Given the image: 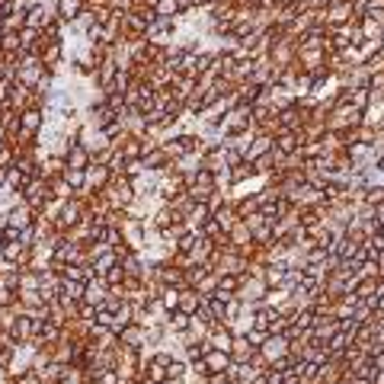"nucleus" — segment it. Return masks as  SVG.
Returning <instances> with one entry per match:
<instances>
[{"label": "nucleus", "instance_id": "nucleus-4", "mask_svg": "<svg viewBox=\"0 0 384 384\" xmlns=\"http://www.w3.org/2000/svg\"><path fill=\"white\" fill-rule=\"evenodd\" d=\"M186 378H189V362L173 355V362L166 365V381H170V384H183Z\"/></svg>", "mask_w": 384, "mask_h": 384}, {"label": "nucleus", "instance_id": "nucleus-9", "mask_svg": "<svg viewBox=\"0 0 384 384\" xmlns=\"http://www.w3.org/2000/svg\"><path fill=\"white\" fill-rule=\"evenodd\" d=\"M208 384H231V378H227V375H211Z\"/></svg>", "mask_w": 384, "mask_h": 384}, {"label": "nucleus", "instance_id": "nucleus-1", "mask_svg": "<svg viewBox=\"0 0 384 384\" xmlns=\"http://www.w3.org/2000/svg\"><path fill=\"white\" fill-rule=\"evenodd\" d=\"M234 340H237V336L231 333V327H227V323H214V327L208 330V343H211V349L231 352V349H234Z\"/></svg>", "mask_w": 384, "mask_h": 384}, {"label": "nucleus", "instance_id": "nucleus-7", "mask_svg": "<svg viewBox=\"0 0 384 384\" xmlns=\"http://www.w3.org/2000/svg\"><path fill=\"white\" fill-rule=\"evenodd\" d=\"M10 384H45V381L35 375V371H22V375H13V378H10Z\"/></svg>", "mask_w": 384, "mask_h": 384}, {"label": "nucleus", "instance_id": "nucleus-5", "mask_svg": "<svg viewBox=\"0 0 384 384\" xmlns=\"http://www.w3.org/2000/svg\"><path fill=\"white\" fill-rule=\"evenodd\" d=\"M61 176H64V183L70 186V192L87 189V170H70V166H67V170H64Z\"/></svg>", "mask_w": 384, "mask_h": 384}, {"label": "nucleus", "instance_id": "nucleus-3", "mask_svg": "<svg viewBox=\"0 0 384 384\" xmlns=\"http://www.w3.org/2000/svg\"><path fill=\"white\" fill-rule=\"evenodd\" d=\"M205 365H208L211 375H227V371H231V365H234V358H231V352L211 349V352L205 355Z\"/></svg>", "mask_w": 384, "mask_h": 384}, {"label": "nucleus", "instance_id": "nucleus-8", "mask_svg": "<svg viewBox=\"0 0 384 384\" xmlns=\"http://www.w3.org/2000/svg\"><path fill=\"white\" fill-rule=\"evenodd\" d=\"M381 199H384V189H378V186L368 189V202H381Z\"/></svg>", "mask_w": 384, "mask_h": 384}, {"label": "nucleus", "instance_id": "nucleus-6", "mask_svg": "<svg viewBox=\"0 0 384 384\" xmlns=\"http://www.w3.org/2000/svg\"><path fill=\"white\" fill-rule=\"evenodd\" d=\"M179 0H157V4H154V13H157V19H173L176 13H179Z\"/></svg>", "mask_w": 384, "mask_h": 384}, {"label": "nucleus", "instance_id": "nucleus-2", "mask_svg": "<svg viewBox=\"0 0 384 384\" xmlns=\"http://www.w3.org/2000/svg\"><path fill=\"white\" fill-rule=\"evenodd\" d=\"M202 304H205V298H202L196 288H179V310H183V314H189V317H196L199 310H202Z\"/></svg>", "mask_w": 384, "mask_h": 384}]
</instances>
